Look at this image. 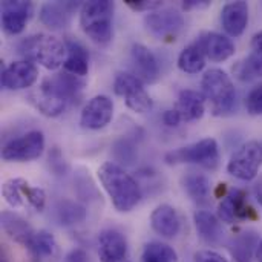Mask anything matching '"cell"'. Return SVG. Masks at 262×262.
I'll use <instances>...</instances> for the list:
<instances>
[{
  "label": "cell",
  "instance_id": "cell-1",
  "mask_svg": "<svg viewBox=\"0 0 262 262\" xmlns=\"http://www.w3.org/2000/svg\"><path fill=\"white\" fill-rule=\"evenodd\" d=\"M97 175L118 212L127 213L141 201V189L138 183L120 164L106 161L98 167Z\"/></svg>",
  "mask_w": 262,
  "mask_h": 262
},
{
  "label": "cell",
  "instance_id": "cell-18",
  "mask_svg": "<svg viewBox=\"0 0 262 262\" xmlns=\"http://www.w3.org/2000/svg\"><path fill=\"white\" fill-rule=\"evenodd\" d=\"M77 8V3L72 2H49L45 3L40 8V21L49 28V29H64L69 26L71 18H72V12Z\"/></svg>",
  "mask_w": 262,
  "mask_h": 262
},
{
  "label": "cell",
  "instance_id": "cell-42",
  "mask_svg": "<svg viewBox=\"0 0 262 262\" xmlns=\"http://www.w3.org/2000/svg\"><path fill=\"white\" fill-rule=\"evenodd\" d=\"M256 258H258V262H262V239L259 241V246L256 250Z\"/></svg>",
  "mask_w": 262,
  "mask_h": 262
},
{
  "label": "cell",
  "instance_id": "cell-9",
  "mask_svg": "<svg viewBox=\"0 0 262 262\" xmlns=\"http://www.w3.org/2000/svg\"><path fill=\"white\" fill-rule=\"evenodd\" d=\"M45 150V135L40 130H29L11 140L2 149V158L9 163H25L41 157Z\"/></svg>",
  "mask_w": 262,
  "mask_h": 262
},
{
  "label": "cell",
  "instance_id": "cell-21",
  "mask_svg": "<svg viewBox=\"0 0 262 262\" xmlns=\"http://www.w3.org/2000/svg\"><path fill=\"white\" fill-rule=\"evenodd\" d=\"M66 45V60L63 63L64 72L83 78L89 72V52L88 49L77 40L68 38L64 41Z\"/></svg>",
  "mask_w": 262,
  "mask_h": 262
},
{
  "label": "cell",
  "instance_id": "cell-3",
  "mask_svg": "<svg viewBox=\"0 0 262 262\" xmlns=\"http://www.w3.org/2000/svg\"><path fill=\"white\" fill-rule=\"evenodd\" d=\"M20 54L25 60L38 63L49 71H55L66 60V45L54 35L48 34H34L26 37L20 46Z\"/></svg>",
  "mask_w": 262,
  "mask_h": 262
},
{
  "label": "cell",
  "instance_id": "cell-14",
  "mask_svg": "<svg viewBox=\"0 0 262 262\" xmlns=\"http://www.w3.org/2000/svg\"><path fill=\"white\" fill-rule=\"evenodd\" d=\"M38 78L37 66L29 60L12 61L2 69V86L9 91H21L35 84Z\"/></svg>",
  "mask_w": 262,
  "mask_h": 262
},
{
  "label": "cell",
  "instance_id": "cell-11",
  "mask_svg": "<svg viewBox=\"0 0 262 262\" xmlns=\"http://www.w3.org/2000/svg\"><path fill=\"white\" fill-rule=\"evenodd\" d=\"M218 215L221 221L229 224L258 218L255 209L249 204L246 192L241 189H233L227 195H224L218 209Z\"/></svg>",
  "mask_w": 262,
  "mask_h": 262
},
{
  "label": "cell",
  "instance_id": "cell-15",
  "mask_svg": "<svg viewBox=\"0 0 262 262\" xmlns=\"http://www.w3.org/2000/svg\"><path fill=\"white\" fill-rule=\"evenodd\" d=\"M132 74L143 83H155L160 78V63L155 54L141 43H134L130 48Z\"/></svg>",
  "mask_w": 262,
  "mask_h": 262
},
{
  "label": "cell",
  "instance_id": "cell-12",
  "mask_svg": "<svg viewBox=\"0 0 262 262\" xmlns=\"http://www.w3.org/2000/svg\"><path fill=\"white\" fill-rule=\"evenodd\" d=\"M114 118V101L107 95L92 97L83 107L80 124L84 129L100 130L106 127Z\"/></svg>",
  "mask_w": 262,
  "mask_h": 262
},
{
  "label": "cell",
  "instance_id": "cell-22",
  "mask_svg": "<svg viewBox=\"0 0 262 262\" xmlns=\"http://www.w3.org/2000/svg\"><path fill=\"white\" fill-rule=\"evenodd\" d=\"M26 250L34 262H48L54 259L58 253V244L52 233L46 230H38L32 236Z\"/></svg>",
  "mask_w": 262,
  "mask_h": 262
},
{
  "label": "cell",
  "instance_id": "cell-43",
  "mask_svg": "<svg viewBox=\"0 0 262 262\" xmlns=\"http://www.w3.org/2000/svg\"><path fill=\"white\" fill-rule=\"evenodd\" d=\"M256 192H258V200L261 201V204H262V184L261 186L258 184V190H256Z\"/></svg>",
  "mask_w": 262,
  "mask_h": 262
},
{
  "label": "cell",
  "instance_id": "cell-24",
  "mask_svg": "<svg viewBox=\"0 0 262 262\" xmlns=\"http://www.w3.org/2000/svg\"><path fill=\"white\" fill-rule=\"evenodd\" d=\"M2 229L12 241L23 246L25 249L35 235L34 229L28 224V221L12 212L2 213Z\"/></svg>",
  "mask_w": 262,
  "mask_h": 262
},
{
  "label": "cell",
  "instance_id": "cell-27",
  "mask_svg": "<svg viewBox=\"0 0 262 262\" xmlns=\"http://www.w3.org/2000/svg\"><path fill=\"white\" fill-rule=\"evenodd\" d=\"M206 66V55L201 49V46L195 41L189 46H186L180 55H178V68L186 74H198Z\"/></svg>",
  "mask_w": 262,
  "mask_h": 262
},
{
  "label": "cell",
  "instance_id": "cell-10",
  "mask_svg": "<svg viewBox=\"0 0 262 262\" xmlns=\"http://www.w3.org/2000/svg\"><path fill=\"white\" fill-rule=\"evenodd\" d=\"M147 31L160 40H175L184 28V17L173 8H161L144 17Z\"/></svg>",
  "mask_w": 262,
  "mask_h": 262
},
{
  "label": "cell",
  "instance_id": "cell-38",
  "mask_svg": "<svg viewBox=\"0 0 262 262\" xmlns=\"http://www.w3.org/2000/svg\"><path fill=\"white\" fill-rule=\"evenodd\" d=\"M63 262H92V261H91V256L88 255V252H86V250H83V249H74V250H71V252L66 255V258H64V261Z\"/></svg>",
  "mask_w": 262,
  "mask_h": 262
},
{
  "label": "cell",
  "instance_id": "cell-31",
  "mask_svg": "<svg viewBox=\"0 0 262 262\" xmlns=\"http://www.w3.org/2000/svg\"><path fill=\"white\" fill-rule=\"evenodd\" d=\"M143 262H178L177 252L163 243H149L141 255Z\"/></svg>",
  "mask_w": 262,
  "mask_h": 262
},
{
  "label": "cell",
  "instance_id": "cell-16",
  "mask_svg": "<svg viewBox=\"0 0 262 262\" xmlns=\"http://www.w3.org/2000/svg\"><path fill=\"white\" fill-rule=\"evenodd\" d=\"M100 262H124L127 258V241L123 233L114 229L103 230L98 235Z\"/></svg>",
  "mask_w": 262,
  "mask_h": 262
},
{
  "label": "cell",
  "instance_id": "cell-29",
  "mask_svg": "<svg viewBox=\"0 0 262 262\" xmlns=\"http://www.w3.org/2000/svg\"><path fill=\"white\" fill-rule=\"evenodd\" d=\"M55 220L61 226H75L86 220V209L75 201L61 200L55 206Z\"/></svg>",
  "mask_w": 262,
  "mask_h": 262
},
{
  "label": "cell",
  "instance_id": "cell-13",
  "mask_svg": "<svg viewBox=\"0 0 262 262\" xmlns=\"http://www.w3.org/2000/svg\"><path fill=\"white\" fill-rule=\"evenodd\" d=\"M34 14V5L23 0L2 2V28L9 35H17L25 31Z\"/></svg>",
  "mask_w": 262,
  "mask_h": 262
},
{
  "label": "cell",
  "instance_id": "cell-37",
  "mask_svg": "<svg viewBox=\"0 0 262 262\" xmlns=\"http://www.w3.org/2000/svg\"><path fill=\"white\" fill-rule=\"evenodd\" d=\"M181 121H183V117H181V114L178 112L177 107L175 109H167L163 114V123L167 127H178Z\"/></svg>",
  "mask_w": 262,
  "mask_h": 262
},
{
  "label": "cell",
  "instance_id": "cell-6",
  "mask_svg": "<svg viewBox=\"0 0 262 262\" xmlns=\"http://www.w3.org/2000/svg\"><path fill=\"white\" fill-rule=\"evenodd\" d=\"M29 103L45 117L55 118L61 115L66 107L72 103L66 92L61 89L55 77L46 78L37 89L31 91L28 95Z\"/></svg>",
  "mask_w": 262,
  "mask_h": 262
},
{
  "label": "cell",
  "instance_id": "cell-34",
  "mask_svg": "<svg viewBox=\"0 0 262 262\" xmlns=\"http://www.w3.org/2000/svg\"><path fill=\"white\" fill-rule=\"evenodd\" d=\"M126 5L134 11H147V12H152V11H157V9L163 8V2H160V0H152V2H147V0H126Z\"/></svg>",
  "mask_w": 262,
  "mask_h": 262
},
{
  "label": "cell",
  "instance_id": "cell-28",
  "mask_svg": "<svg viewBox=\"0 0 262 262\" xmlns=\"http://www.w3.org/2000/svg\"><path fill=\"white\" fill-rule=\"evenodd\" d=\"M29 186L31 184L23 178H11L3 183L2 195L11 207H21V206L28 204Z\"/></svg>",
  "mask_w": 262,
  "mask_h": 262
},
{
  "label": "cell",
  "instance_id": "cell-5",
  "mask_svg": "<svg viewBox=\"0 0 262 262\" xmlns=\"http://www.w3.org/2000/svg\"><path fill=\"white\" fill-rule=\"evenodd\" d=\"M167 164H196L204 169H216L220 164V149L213 138H204L189 146L175 149L166 155Z\"/></svg>",
  "mask_w": 262,
  "mask_h": 262
},
{
  "label": "cell",
  "instance_id": "cell-30",
  "mask_svg": "<svg viewBox=\"0 0 262 262\" xmlns=\"http://www.w3.org/2000/svg\"><path fill=\"white\" fill-rule=\"evenodd\" d=\"M258 236L253 232H244L233 239L230 253L236 262H252L253 253L258 250Z\"/></svg>",
  "mask_w": 262,
  "mask_h": 262
},
{
  "label": "cell",
  "instance_id": "cell-17",
  "mask_svg": "<svg viewBox=\"0 0 262 262\" xmlns=\"http://www.w3.org/2000/svg\"><path fill=\"white\" fill-rule=\"evenodd\" d=\"M196 43L201 46L206 58H210L212 61H226L235 54L233 41L218 32H201Z\"/></svg>",
  "mask_w": 262,
  "mask_h": 262
},
{
  "label": "cell",
  "instance_id": "cell-40",
  "mask_svg": "<svg viewBox=\"0 0 262 262\" xmlns=\"http://www.w3.org/2000/svg\"><path fill=\"white\" fill-rule=\"evenodd\" d=\"M252 48H253V52L255 54H258L259 57H262V31L253 35V38H252Z\"/></svg>",
  "mask_w": 262,
  "mask_h": 262
},
{
  "label": "cell",
  "instance_id": "cell-26",
  "mask_svg": "<svg viewBox=\"0 0 262 262\" xmlns=\"http://www.w3.org/2000/svg\"><path fill=\"white\" fill-rule=\"evenodd\" d=\"M181 187L195 203H207L210 196V180L198 172H187L181 178Z\"/></svg>",
  "mask_w": 262,
  "mask_h": 262
},
{
  "label": "cell",
  "instance_id": "cell-19",
  "mask_svg": "<svg viewBox=\"0 0 262 262\" xmlns=\"http://www.w3.org/2000/svg\"><path fill=\"white\" fill-rule=\"evenodd\" d=\"M150 226L163 238H175L181 230V220L175 207L160 204L150 215Z\"/></svg>",
  "mask_w": 262,
  "mask_h": 262
},
{
  "label": "cell",
  "instance_id": "cell-20",
  "mask_svg": "<svg viewBox=\"0 0 262 262\" xmlns=\"http://www.w3.org/2000/svg\"><path fill=\"white\" fill-rule=\"evenodd\" d=\"M221 23L229 35L239 37L249 23V5L241 0L224 5L221 11Z\"/></svg>",
  "mask_w": 262,
  "mask_h": 262
},
{
  "label": "cell",
  "instance_id": "cell-36",
  "mask_svg": "<svg viewBox=\"0 0 262 262\" xmlns=\"http://www.w3.org/2000/svg\"><path fill=\"white\" fill-rule=\"evenodd\" d=\"M195 262H229L223 255L213 250H200L193 255Z\"/></svg>",
  "mask_w": 262,
  "mask_h": 262
},
{
  "label": "cell",
  "instance_id": "cell-32",
  "mask_svg": "<svg viewBox=\"0 0 262 262\" xmlns=\"http://www.w3.org/2000/svg\"><path fill=\"white\" fill-rule=\"evenodd\" d=\"M246 106L250 115H262V83L250 91L246 100Z\"/></svg>",
  "mask_w": 262,
  "mask_h": 262
},
{
  "label": "cell",
  "instance_id": "cell-33",
  "mask_svg": "<svg viewBox=\"0 0 262 262\" xmlns=\"http://www.w3.org/2000/svg\"><path fill=\"white\" fill-rule=\"evenodd\" d=\"M28 206H31L34 210L41 212L46 206V193L41 187H32L29 186L28 190Z\"/></svg>",
  "mask_w": 262,
  "mask_h": 262
},
{
  "label": "cell",
  "instance_id": "cell-4",
  "mask_svg": "<svg viewBox=\"0 0 262 262\" xmlns=\"http://www.w3.org/2000/svg\"><path fill=\"white\" fill-rule=\"evenodd\" d=\"M203 95L210 103L212 114L216 117L227 115L233 111L236 103L235 84L223 69H209L201 80Z\"/></svg>",
  "mask_w": 262,
  "mask_h": 262
},
{
  "label": "cell",
  "instance_id": "cell-41",
  "mask_svg": "<svg viewBox=\"0 0 262 262\" xmlns=\"http://www.w3.org/2000/svg\"><path fill=\"white\" fill-rule=\"evenodd\" d=\"M0 262H12L11 261V255H9V252L5 249V246L2 247V252H0Z\"/></svg>",
  "mask_w": 262,
  "mask_h": 262
},
{
  "label": "cell",
  "instance_id": "cell-39",
  "mask_svg": "<svg viewBox=\"0 0 262 262\" xmlns=\"http://www.w3.org/2000/svg\"><path fill=\"white\" fill-rule=\"evenodd\" d=\"M209 5H210V2H207V0H203V2H198V0H187V2L183 3V8H184L186 11H189V9L206 8V6H209Z\"/></svg>",
  "mask_w": 262,
  "mask_h": 262
},
{
  "label": "cell",
  "instance_id": "cell-25",
  "mask_svg": "<svg viewBox=\"0 0 262 262\" xmlns=\"http://www.w3.org/2000/svg\"><path fill=\"white\" fill-rule=\"evenodd\" d=\"M195 227L200 235V238L209 244H218L221 243L224 236V230L221 226V221L207 210H198L193 215Z\"/></svg>",
  "mask_w": 262,
  "mask_h": 262
},
{
  "label": "cell",
  "instance_id": "cell-23",
  "mask_svg": "<svg viewBox=\"0 0 262 262\" xmlns=\"http://www.w3.org/2000/svg\"><path fill=\"white\" fill-rule=\"evenodd\" d=\"M177 109L183 117V121H196L203 118L206 112V97L203 92L193 89H184L180 92Z\"/></svg>",
  "mask_w": 262,
  "mask_h": 262
},
{
  "label": "cell",
  "instance_id": "cell-2",
  "mask_svg": "<svg viewBox=\"0 0 262 262\" xmlns=\"http://www.w3.org/2000/svg\"><path fill=\"white\" fill-rule=\"evenodd\" d=\"M115 3L111 0H92L81 5L80 26L83 32L97 45H106L114 34Z\"/></svg>",
  "mask_w": 262,
  "mask_h": 262
},
{
  "label": "cell",
  "instance_id": "cell-7",
  "mask_svg": "<svg viewBox=\"0 0 262 262\" xmlns=\"http://www.w3.org/2000/svg\"><path fill=\"white\" fill-rule=\"evenodd\" d=\"M114 92L124 98L126 106L137 114H146L154 107L150 95L146 92L143 81L132 72H118L114 80Z\"/></svg>",
  "mask_w": 262,
  "mask_h": 262
},
{
  "label": "cell",
  "instance_id": "cell-35",
  "mask_svg": "<svg viewBox=\"0 0 262 262\" xmlns=\"http://www.w3.org/2000/svg\"><path fill=\"white\" fill-rule=\"evenodd\" d=\"M115 154H117L118 160L130 164L134 161V158H135V147L127 141H120L115 146Z\"/></svg>",
  "mask_w": 262,
  "mask_h": 262
},
{
  "label": "cell",
  "instance_id": "cell-8",
  "mask_svg": "<svg viewBox=\"0 0 262 262\" xmlns=\"http://www.w3.org/2000/svg\"><path fill=\"white\" fill-rule=\"evenodd\" d=\"M261 166L262 144L258 141H247L232 155L227 172L241 181H252L256 178Z\"/></svg>",
  "mask_w": 262,
  "mask_h": 262
}]
</instances>
